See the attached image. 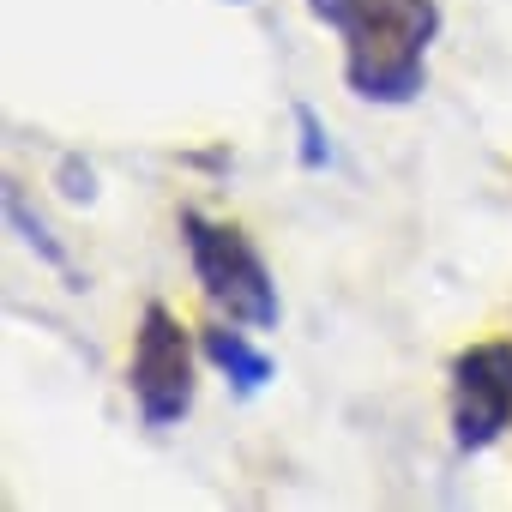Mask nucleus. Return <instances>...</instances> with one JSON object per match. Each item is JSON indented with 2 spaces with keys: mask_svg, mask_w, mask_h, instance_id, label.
Instances as JSON below:
<instances>
[{
  "mask_svg": "<svg viewBox=\"0 0 512 512\" xmlns=\"http://www.w3.org/2000/svg\"><path fill=\"white\" fill-rule=\"evenodd\" d=\"M308 13L344 43V85L362 103L404 109L428 91L440 0H308Z\"/></svg>",
  "mask_w": 512,
  "mask_h": 512,
  "instance_id": "nucleus-1",
  "label": "nucleus"
},
{
  "mask_svg": "<svg viewBox=\"0 0 512 512\" xmlns=\"http://www.w3.org/2000/svg\"><path fill=\"white\" fill-rule=\"evenodd\" d=\"M229 7H247V0H229Z\"/></svg>",
  "mask_w": 512,
  "mask_h": 512,
  "instance_id": "nucleus-8",
  "label": "nucleus"
},
{
  "mask_svg": "<svg viewBox=\"0 0 512 512\" xmlns=\"http://www.w3.org/2000/svg\"><path fill=\"white\" fill-rule=\"evenodd\" d=\"M127 392L145 428H175L193 410V332L181 326L175 308L145 302L139 332H133V356H127Z\"/></svg>",
  "mask_w": 512,
  "mask_h": 512,
  "instance_id": "nucleus-3",
  "label": "nucleus"
},
{
  "mask_svg": "<svg viewBox=\"0 0 512 512\" xmlns=\"http://www.w3.org/2000/svg\"><path fill=\"white\" fill-rule=\"evenodd\" d=\"M199 350H205V362L241 392V398H253V392H266L272 386V374H278V362L247 338V326H235V320H217V326H205L199 332Z\"/></svg>",
  "mask_w": 512,
  "mask_h": 512,
  "instance_id": "nucleus-5",
  "label": "nucleus"
},
{
  "mask_svg": "<svg viewBox=\"0 0 512 512\" xmlns=\"http://www.w3.org/2000/svg\"><path fill=\"white\" fill-rule=\"evenodd\" d=\"M7 223L19 229V241L37 253L43 266H55L61 278H73V260H67V247H61V241L43 229V217H31V205H25V193H19V187H7ZM73 284H79V278H73Z\"/></svg>",
  "mask_w": 512,
  "mask_h": 512,
  "instance_id": "nucleus-6",
  "label": "nucleus"
},
{
  "mask_svg": "<svg viewBox=\"0 0 512 512\" xmlns=\"http://www.w3.org/2000/svg\"><path fill=\"white\" fill-rule=\"evenodd\" d=\"M296 115V157H302V169H332V133H326V121H320V109L314 103H296L290 109Z\"/></svg>",
  "mask_w": 512,
  "mask_h": 512,
  "instance_id": "nucleus-7",
  "label": "nucleus"
},
{
  "mask_svg": "<svg viewBox=\"0 0 512 512\" xmlns=\"http://www.w3.org/2000/svg\"><path fill=\"white\" fill-rule=\"evenodd\" d=\"M446 410L458 452H488L512 428V338H476L452 356Z\"/></svg>",
  "mask_w": 512,
  "mask_h": 512,
  "instance_id": "nucleus-4",
  "label": "nucleus"
},
{
  "mask_svg": "<svg viewBox=\"0 0 512 512\" xmlns=\"http://www.w3.org/2000/svg\"><path fill=\"white\" fill-rule=\"evenodd\" d=\"M175 229H181V247H187L193 284L217 308V320H235L247 332H272L284 302H278L272 266H266V253L253 247V235L241 223H217L205 211H181Z\"/></svg>",
  "mask_w": 512,
  "mask_h": 512,
  "instance_id": "nucleus-2",
  "label": "nucleus"
}]
</instances>
